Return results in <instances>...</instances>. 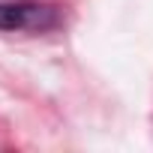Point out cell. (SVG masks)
<instances>
[{"mask_svg":"<svg viewBox=\"0 0 153 153\" xmlns=\"http://www.w3.org/2000/svg\"><path fill=\"white\" fill-rule=\"evenodd\" d=\"M57 24V9L33 0H0V30L3 33H39Z\"/></svg>","mask_w":153,"mask_h":153,"instance_id":"6da1fadb","label":"cell"}]
</instances>
